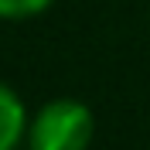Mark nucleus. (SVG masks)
<instances>
[{"label": "nucleus", "instance_id": "f03ea898", "mask_svg": "<svg viewBox=\"0 0 150 150\" xmlns=\"http://www.w3.org/2000/svg\"><path fill=\"white\" fill-rule=\"evenodd\" d=\"M28 126L31 112L7 82H0V150H17L21 143H28Z\"/></svg>", "mask_w": 150, "mask_h": 150}, {"label": "nucleus", "instance_id": "7ed1b4c3", "mask_svg": "<svg viewBox=\"0 0 150 150\" xmlns=\"http://www.w3.org/2000/svg\"><path fill=\"white\" fill-rule=\"evenodd\" d=\"M55 0H0V21H28L45 14Z\"/></svg>", "mask_w": 150, "mask_h": 150}, {"label": "nucleus", "instance_id": "f257e3e1", "mask_svg": "<svg viewBox=\"0 0 150 150\" xmlns=\"http://www.w3.org/2000/svg\"><path fill=\"white\" fill-rule=\"evenodd\" d=\"M96 116L82 99H51L31 116L28 150H89Z\"/></svg>", "mask_w": 150, "mask_h": 150}]
</instances>
